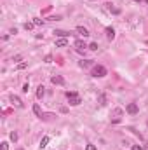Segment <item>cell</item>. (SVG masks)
<instances>
[{
  "instance_id": "6da1fadb",
  "label": "cell",
  "mask_w": 148,
  "mask_h": 150,
  "mask_svg": "<svg viewBox=\"0 0 148 150\" xmlns=\"http://www.w3.org/2000/svg\"><path fill=\"white\" fill-rule=\"evenodd\" d=\"M92 75H94V77H105V75H106V68H105L103 65H96V66L92 68Z\"/></svg>"
},
{
  "instance_id": "7a4b0ae2",
  "label": "cell",
  "mask_w": 148,
  "mask_h": 150,
  "mask_svg": "<svg viewBox=\"0 0 148 150\" xmlns=\"http://www.w3.org/2000/svg\"><path fill=\"white\" fill-rule=\"evenodd\" d=\"M126 112H127L129 115H136L138 113V105L136 103H129L127 107H126Z\"/></svg>"
},
{
  "instance_id": "3957f363",
  "label": "cell",
  "mask_w": 148,
  "mask_h": 150,
  "mask_svg": "<svg viewBox=\"0 0 148 150\" xmlns=\"http://www.w3.org/2000/svg\"><path fill=\"white\" fill-rule=\"evenodd\" d=\"M51 82H52L54 86H63V84H65V79H63L61 75H54V77H51Z\"/></svg>"
},
{
  "instance_id": "277c9868",
  "label": "cell",
  "mask_w": 148,
  "mask_h": 150,
  "mask_svg": "<svg viewBox=\"0 0 148 150\" xmlns=\"http://www.w3.org/2000/svg\"><path fill=\"white\" fill-rule=\"evenodd\" d=\"M10 101H12V103H14L18 108H23V101H21L18 96H14V94H12V96H10Z\"/></svg>"
},
{
  "instance_id": "5b68a950",
  "label": "cell",
  "mask_w": 148,
  "mask_h": 150,
  "mask_svg": "<svg viewBox=\"0 0 148 150\" xmlns=\"http://www.w3.org/2000/svg\"><path fill=\"white\" fill-rule=\"evenodd\" d=\"M77 31H79V33L82 35V37H84V39L91 35V33H89V30H87V28H84V26H77Z\"/></svg>"
},
{
  "instance_id": "8992f818",
  "label": "cell",
  "mask_w": 148,
  "mask_h": 150,
  "mask_svg": "<svg viewBox=\"0 0 148 150\" xmlns=\"http://www.w3.org/2000/svg\"><path fill=\"white\" fill-rule=\"evenodd\" d=\"M106 39H108V40H113V39H115V30H113L112 26L106 28Z\"/></svg>"
},
{
  "instance_id": "52a82bcc",
  "label": "cell",
  "mask_w": 148,
  "mask_h": 150,
  "mask_svg": "<svg viewBox=\"0 0 148 150\" xmlns=\"http://www.w3.org/2000/svg\"><path fill=\"white\" fill-rule=\"evenodd\" d=\"M54 33L58 35L59 39H66V37H68V35H70V31H65V30H56V31H54Z\"/></svg>"
},
{
  "instance_id": "ba28073f",
  "label": "cell",
  "mask_w": 148,
  "mask_h": 150,
  "mask_svg": "<svg viewBox=\"0 0 148 150\" xmlns=\"http://www.w3.org/2000/svg\"><path fill=\"white\" fill-rule=\"evenodd\" d=\"M44 94H45V87H44V86H39V89H37V98L42 100V98H44Z\"/></svg>"
},
{
  "instance_id": "9c48e42d",
  "label": "cell",
  "mask_w": 148,
  "mask_h": 150,
  "mask_svg": "<svg viewBox=\"0 0 148 150\" xmlns=\"http://www.w3.org/2000/svg\"><path fill=\"white\" fill-rule=\"evenodd\" d=\"M68 44V39H58L56 40V47H65Z\"/></svg>"
},
{
  "instance_id": "30bf717a",
  "label": "cell",
  "mask_w": 148,
  "mask_h": 150,
  "mask_svg": "<svg viewBox=\"0 0 148 150\" xmlns=\"http://www.w3.org/2000/svg\"><path fill=\"white\" fill-rule=\"evenodd\" d=\"M33 113H35L37 117H42V110H40V105H39V103H35V105H33Z\"/></svg>"
},
{
  "instance_id": "8fae6325",
  "label": "cell",
  "mask_w": 148,
  "mask_h": 150,
  "mask_svg": "<svg viewBox=\"0 0 148 150\" xmlns=\"http://www.w3.org/2000/svg\"><path fill=\"white\" fill-rule=\"evenodd\" d=\"M49 141H51V138H49V136H44V138L40 140V148H45Z\"/></svg>"
},
{
  "instance_id": "7c38bea8",
  "label": "cell",
  "mask_w": 148,
  "mask_h": 150,
  "mask_svg": "<svg viewBox=\"0 0 148 150\" xmlns=\"http://www.w3.org/2000/svg\"><path fill=\"white\" fill-rule=\"evenodd\" d=\"M70 105H73V107H77V105H80V103H82V100H80L79 96H77V98H70Z\"/></svg>"
},
{
  "instance_id": "4fadbf2b",
  "label": "cell",
  "mask_w": 148,
  "mask_h": 150,
  "mask_svg": "<svg viewBox=\"0 0 148 150\" xmlns=\"http://www.w3.org/2000/svg\"><path fill=\"white\" fill-rule=\"evenodd\" d=\"M91 65H92L91 60H82L80 61V66H84V68H87V66H91Z\"/></svg>"
},
{
  "instance_id": "5bb4252c",
  "label": "cell",
  "mask_w": 148,
  "mask_h": 150,
  "mask_svg": "<svg viewBox=\"0 0 148 150\" xmlns=\"http://www.w3.org/2000/svg\"><path fill=\"white\" fill-rule=\"evenodd\" d=\"M75 47L77 49H82V47H87V45L84 44V40H75Z\"/></svg>"
},
{
  "instance_id": "9a60e30c",
  "label": "cell",
  "mask_w": 148,
  "mask_h": 150,
  "mask_svg": "<svg viewBox=\"0 0 148 150\" xmlns=\"http://www.w3.org/2000/svg\"><path fill=\"white\" fill-rule=\"evenodd\" d=\"M77 96H79V94H77V93H75V91H66V98H77Z\"/></svg>"
},
{
  "instance_id": "2e32d148",
  "label": "cell",
  "mask_w": 148,
  "mask_h": 150,
  "mask_svg": "<svg viewBox=\"0 0 148 150\" xmlns=\"http://www.w3.org/2000/svg\"><path fill=\"white\" fill-rule=\"evenodd\" d=\"M0 150H9V143L7 141H2L0 143Z\"/></svg>"
},
{
  "instance_id": "e0dca14e",
  "label": "cell",
  "mask_w": 148,
  "mask_h": 150,
  "mask_svg": "<svg viewBox=\"0 0 148 150\" xmlns=\"http://www.w3.org/2000/svg\"><path fill=\"white\" fill-rule=\"evenodd\" d=\"M18 138H19V136H18V133H16V131H12V133H10V140H12V141H18Z\"/></svg>"
},
{
  "instance_id": "ac0fdd59",
  "label": "cell",
  "mask_w": 148,
  "mask_h": 150,
  "mask_svg": "<svg viewBox=\"0 0 148 150\" xmlns=\"http://www.w3.org/2000/svg\"><path fill=\"white\" fill-rule=\"evenodd\" d=\"M108 9L113 12V14H120V9H115V7H112V4H108Z\"/></svg>"
},
{
  "instance_id": "d6986e66",
  "label": "cell",
  "mask_w": 148,
  "mask_h": 150,
  "mask_svg": "<svg viewBox=\"0 0 148 150\" xmlns=\"http://www.w3.org/2000/svg\"><path fill=\"white\" fill-rule=\"evenodd\" d=\"M35 26V23H24V30H31Z\"/></svg>"
},
{
  "instance_id": "ffe728a7",
  "label": "cell",
  "mask_w": 148,
  "mask_h": 150,
  "mask_svg": "<svg viewBox=\"0 0 148 150\" xmlns=\"http://www.w3.org/2000/svg\"><path fill=\"white\" fill-rule=\"evenodd\" d=\"M99 105H106V98H105V94L99 96Z\"/></svg>"
},
{
  "instance_id": "44dd1931",
  "label": "cell",
  "mask_w": 148,
  "mask_h": 150,
  "mask_svg": "<svg viewBox=\"0 0 148 150\" xmlns=\"http://www.w3.org/2000/svg\"><path fill=\"white\" fill-rule=\"evenodd\" d=\"M89 49H91V51H98V44H96V42H92V44L89 45Z\"/></svg>"
},
{
  "instance_id": "7402d4cb",
  "label": "cell",
  "mask_w": 148,
  "mask_h": 150,
  "mask_svg": "<svg viewBox=\"0 0 148 150\" xmlns=\"http://www.w3.org/2000/svg\"><path fill=\"white\" fill-rule=\"evenodd\" d=\"M26 68V63H19L18 66H16V70H24Z\"/></svg>"
},
{
  "instance_id": "603a6c76",
  "label": "cell",
  "mask_w": 148,
  "mask_h": 150,
  "mask_svg": "<svg viewBox=\"0 0 148 150\" xmlns=\"http://www.w3.org/2000/svg\"><path fill=\"white\" fill-rule=\"evenodd\" d=\"M33 23H35V25H37V26H40V25H42V23H44V21H42V19H39V18H33Z\"/></svg>"
},
{
  "instance_id": "cb8c5ba5",
  "label": "cell",
  "mask_w": 148,
  "mask_h": 150,
  "mask_svg": "<svg viewBox=\"0 0 148 150\" xmlns=\"http://www.w3.org/2000/svg\"><path fill=\"white\" fill-rule=\"evenodd\" d=\"M28 89H30V84H28V82H26V84L23 86V93H28Z\"/></svg>"
},
{
  "instance_id": "d4e9b609",
  "label": "cell",
  "mask_w": 148,
  "mask_h": 150,
  "mask_svg": "<svg viewBox=\"0 0 148 150\" xmlns=\"http://www.w3.org/2000/svg\"><path fill=\"white\" fill-rule=\"evenodd\" d=\"M85 150H96V145H91V143H89L87 147H85Z\"/></svg>"
},
{
  "instance_id": "484cf974",
  "label": "cell",
  "mask_w": 148,
  "mask_h": 150,
  "mask_svg": "<svg viewBox=\"0 0 148 150\" xmlns=\"http://www.w3.org/2000/svg\"><path fill=\"white\" fill-rule=\"evenodd\" d=\"M132 150H143V147H139V145H132Z\"/></svg>"
},
{
  "instance_id": "4316f807",
  "label": "cell",
  "mask_w": 148,
  "mask_h": 150,
  "mask_svg": "<svg viewBox=\"0 0 148 150\" xmlns=\"http://www.w3.org/2000/svg\"><path fill=\"white\" fill-rule=\"evenodd\" d=\"M18 150H24V148H18Z\"/></svg>"
},
{
  "instance_id": "83f0119b",
  "label": "cell",
  "mask_w": 148,
  "mask_h": 150,
  "mask_svg": "<svg viewBox=\"0 0 148 150\" xmlns=\"http://www.w3.org/2000/svg\"><path fill=\"white\" fill-rule=\"evenodd\" d=\"M145 2H146V4H148V0H145Z\"/></svg>"
},
{
  "instance_id": "f1b7e54d",
  "label": "cell",
  "mask_w": 148,
  "mask_h": 150,
  "mask_svg": "<svg viewBox=\"0 0 148 150\" xmlns=\"http://www.w3.org/2000/svg\"><path fill=\"white\" fill-rule=\"evenodd\" d=\"M136 2H139V0H136Z\"/></svg>"
},
{
  "instance_id": "f546056e",
  "label": "cell",
  "mask_w": 148,
  "mask_h": 150,
  "mask_svg": "<svg viewBox=\"0 0 148 150\" xmlns=\"http://www.w3.org/2000/svg\"><path fill=\"white\" fill-rule=\"evenodd\" d=\"M146 150H148V147H146Z\"/></svg>"
}]
</instances>
